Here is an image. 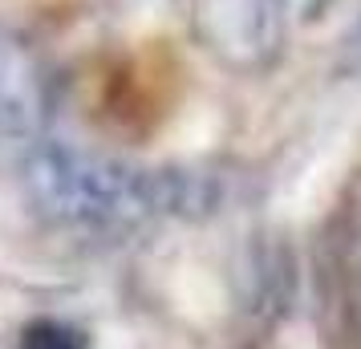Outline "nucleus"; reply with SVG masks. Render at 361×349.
<instances>
[{
	"instance_id": "obj_3",
	"label": "nucleus",
	"mask_w": 361,
	"mask_h": 349,
	"mask_svg": "<svg viewBox=\"0 0 361 349\" xmlns=\"http://www.w3.org/2000/svg\"><path fill=\"white\" fill-rule=\"evenodd\" d=\"M53 118V69L33 41L0 25V138H37Z\"/></svg>"
},
{
	"instance_id": "obj_5",
	"label": "nucleus",
	"mask_w": 361,
	"mask_h": 349,
	"mask_svg": "<svg viewBox=\"0 0 361 349\" xmlns=\"http://www.w3.org/2000/svg\"><path fill=\"white\" fill-rule=\"evenodd\" d=\"M353 49H357V53H361V33H357V45H353Z\"/></svg>"
},
{
	"instance_id": "obj_1",
	"label": "nucleus",
	"mask_w": 361,
	"mask_h": 349,
	"mask_svg": "<svg viewBox=\"0 0 361 349\" xmlns=\"http://www.w3.org/2000/svg\"><path fill=\"white\" fill-rule=\"evenodd\" d=\"M20 195L41 224L69 235H126L212 207L203 175L126 163L78 142H33L25 150Z\"/></svg>"
},
{
	"instance_id": "obj_2",
	"label": "nucleus",
	"mask_w": 361,
	"mask_h": 349,
	"mask_svg": "<svg viewBox=\"0 0 361 349\" xmlns=\"http://www.w3.org/2000/svg\"><path fill=\"white\" fill-rule=\"evenodd\" d=\"M329 8V0H191L187 20L195 45L231 73H268L293 37Z\"/></svg>"
},
{
	"instance_id": "obj_4",
	"label": "nucleus",
	"mask_w": 361,
	"mask_h": 349,
	"mask_svg": "<svg viewBox=\"0 0 361 349\" xmlns=\"http://www.w3.org/2000/svg\"><path fill=\"white\" fill-rule=\"evenodd\" d=\"M20 349H85V337L73 329V325H66V321L41 317L33 325H25Z\"/></svg>"
}]
</instances>
